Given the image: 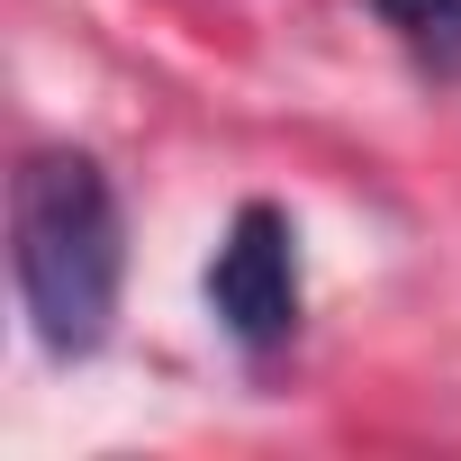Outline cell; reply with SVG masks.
<instances>
[{"instance_id": "cell-2", "label": "cell", "mask_w": 461, "mask_h": 461, "mask_svg": "<svg viewBox=\"0 0 461 461\" xmlns=\"http://www.w3.org/2000/svg\"><path fill=\"white\" fill-rule=\"evenodd\" d=\"M208 317L245 353H281L299 335V226L272 199H245L208 263Z\"/></svg>"}, {"instance_id": "cell-1", "label": "cell", "mask_w": 461, "mask_h": 461, "mask_svg": "<svg viewBox=\"0 0 461 461\" xmlns=\"http://www.w3.org/2000/svg\"><path fill=\"white\" fill-rule=\"evenodd\" d=\"M10 272H19V299H28V326H37L46 353L82 362V353L109 344L118 281H127V217H118V190L91 154L46 145V154L19 163Z\"/></svg>"}, {"instance_id": "cell-3", "label": "cell", "mask_w": 461, "mask_h": 461, "mask_svg": "<svg viewBox=\"0 0 461 461\" xmlns=\"http://www.w3.org/2000/svg\"><path fill=\"white\" fill-rule=\"evenodd\" d=\"M371 10L398 28V46L434 73H461V0H371Z\"/></svg>"}]
</instances>
